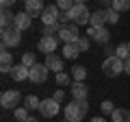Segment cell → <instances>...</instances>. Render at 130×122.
<instances>
[{"mask_svg":"<svg viewBox=\"0 0 130 122\" xmlns=\"http://www.w3.org/2000/svg\"><path fill=\"white\" fill-rule=\"evenodd\" d=\"M89 111L87 100H72L70 105H65V120L70 122H80Z\"/></svg>","mask_w":130,"mask_h":122,"instance_id":"cell-1","label":"cell"},{"mask_svg":"<svg viewBox=\"0 0 130 122\" xmlns=\"http://www.w3.org/2000/svg\"><path fill=\"white\" fill-rule=\"evenodd\" d=\"M102 72L106 76H111V79H115V76H119L121 72H124V61L119 59V57H106L102 63Z\"/></svg>","mask_w":130,"mask_h":122,"instance_id":"cell-2","label":"cell"},{"mask_svg":"<svg viewBox=\"0 0 130 122\" xmlns=\"http://www.w3.org/2000/svg\"><path fill=\"white\" fill-rule=\"evenodd\" d=\"M67 15H70V20L74 24H78V26L91 22V11L87 9V5H74L72 11H67Z\"/></svg>","mask_w":130,"mask_h":122,"instance_id":"cell-3","label":"cell"},{"mask_svg":"<svg viewBox=\"0 0 130 122\" xmlns=\"http://www.w3.org/2000/svg\"><path fill=\"white\" fill-rule=\"evenodd\" d=\"M2 48H13L22 42V31H18L15 26H9V28H2Z\"/></svg>","mask_w":130,"mask_h":122,"instance_id":"cell-4","label":"cell"},{"mask_svg":"<svg viewBox=\"0 0 130 122\" xmlns=\"http://www.w3.org/2000/svg\"><path fill=\"white\" fill-rule=\"evenodd\" d=\"M80 37V33H78V24H63L61 26V31H59V39L63 44H72V42H76V39Z\"/></svg>","mask_w":130,"mask_h":122,"instance_id":"cell-5","label":"cell"},{"mask_svg":"<svg viewBox=\"0 0 130 122\" xmlns=\"http://www.w3.org/2000/svg\"><path fill=\"white\" fill-rule=\"evenodd\" d=\"M20 100H22V94H20L18 89H7V92H2V96H0V105L5 109H18Z\"/></svg>","mask_w":130,"mask_h":122,"instance_id":"cell-6","label":"cell"},{"mask_svg":"<svg viewBox=\"0 0 130 122\" xmlns=\"http://www.w3.org/2000/svg\"><path fill=\"white\" fill-rule=\"evenodd\" d=\"M48 66L46 63H35V66L30 68V81L32 83H37V85H43L48 81Z\"/></svg>","mask_w":130,"mask_h":122,"instance_id":"cell-7","label":"cell"},{"mask_svg":"<svg viewBox=\"0 0 130 122\" xmlns=\"http://www.w3.org/2000/svg\"><path fill=\"white\" fill-rule=\"evenodd\" d=\"M87 35H89V39H93V42H98V44H104V46H106L108 39H111V31H108V28H104V26H100V28L89 26Z\"/></svg>","mask_w":130,"mask_h":122,"instance_id":"cell-8","label":"cell"},{"mask_svg":"<svg viewBox=\"0 0 130 122\" xmlns=\"http://www.w3.org/2000/svg\"><path fill=\"white\" fill-rule=\"evenodd\" d=\"M39 111H41L43 118H54L56 113L61 111V103H56L54 98H46V100H41V105H39Z\"/></svg>","mask_w":130,"mask_h":122,"instance_id":"cell-9","label":"cell"},{"mask_svg":"<svg viewBox=\"0 0 130 122\" xmlns=\"http://www.w3.org/2000/svg\"><path fill=\"white\" fill-rule=\"evenodd\" d=\"M41 22H43V26L61 22V9L56 5H48L46 9H43V13H41Z\"/></svg>","mask_w":130,"mask_h":122,"instance_id":"cell-10","label":"cell"},{"mask_svg":"<svg viewBox=\"0 0 130 122\" xmlns=\"http://www.w3.org/2000/svg\"><path fill=\"white\" fill-rule=\"evenodd\" d=\"M56 46H59V37H50V35H43L37 42L39 52H43V55H52V52L56 50Z\"/></svg>","mask_w":130,"mask_h":122,"instance_id":"cell-11","label":"cell"},{"mask_svg":"<svg viewBox=\"0 0 130 122\" xmlns=\"http://www.w3.org/2000/svg\"><path fill=\"white\" fill-rule=\"evenodd\" d=\"M13 26L18 28V31H28V28L32 26V18L26 13V11H20V13H15Z\"/></svg>","mask_w":130,"mask_h":122,"instance_id":"cell-12","label":"cell"},{"mask_svg":"<svg viewBox=\"0 0 130 122\" xmlns=\"http://www.w3.org/2000/svg\"><path fill=\"white\" fill-rule=\"evenodd\" d=\"M11 76H13V81H26L30 79V68H26L24 63H15L13 68H11Z\"/></svg>","mask_w":130,"mask_h":122,"instance_id":"cell-13","label":"cell"},{"mask_svg":"<svg viewBox=\"0 0 130 122\" xmlns=\"http://www.w3.org/2000/svg\"><path fill=\"white\" fill-rule=\"evenodd\" d=\"M43 9H46V7H43L41 0H26V2H24V11H26L30 18H35V15H41Z\"/></svg>","mask_w":130,"mask_h":122,"instance_id":"cell-14","label":"cell"},{"mask_svg":"<svg viewBox=\"0 0 130 122\" xmlns=\"http://www.w3.org/2000/svg\"><path fill=\"white\" fill-rule=\"evenodd\" d=\"M46 66H48V70H52L54 74H59V72H63V57H59V55H46Z\"/></svg>","mask_w":130,"mask_h":122,"instance_id":"cell-15","label":"cell"},{"mask_svg":"<svg viewBox=\"0 0 130 122\" xmlns=\"http://www.w3.org/2000/svg\"><path fill=\"white\" fill-rule=\"evenodd\" d=\"M70 92H72V96H74V100H87V94H89L87 85H85L83 81H76L70 87Z\"/></svg>","mask_w":130,"mask_h":122,"instance_id":"cell-16","label":"cell"},{"mask_svg":"<svg viewBox=\"0 0 130 122\" xmlns=\"http://www.w3.org/2000/svg\"><path fill=\"white\" fill-rule=\"evenodd\" d=\"M11 52H7V48H2V52H0V72H9L11 74V68H13V63H11Z\"/></svg>","mask_w":130,"mask_h":122,"instance_id":"cell-17","label":"cell"},{"mask_svg":"<svg viewBox=\"0 0 130 122\" xmlns=\"http://www.w3.org/2000/svg\"><path fill=\"white\" fill-rule=\"evenodd\" d=\"M91 26H95V28H100V26H104L106 24V9H98V11H93L91 13Z\"/></svg>","mask_w":130,"mask_h":122,"instance_id":"cell-18","label":"cell"},{"mask_svg":"<svg viewBox=\"0 0 130 122\" xmlns=\"http://www.w3.org/2000/svg\"><path fill=\"white\" fill-rule=\"evenodd\" d=\"M78 55H80V48H78V44H76V42L65 44V46H63V57H65V59H76Z\"/></svg>","mask_w":130,"mask_h":122,"instance_id":"cell-19","label":"cell"},{"mask_svg":"<svg viewBox=\"0 0 130 122\" xmlns=\"http://www.w3.org/2000/svg\"><path fill=\"white\" fill-rule=\"evenodd\" d=\"M115 57H119L121 61L130 59V42H121L119 46L115 48Z\"/></svg>","mask_w":130,"mask_h":122,"instance_id":"cell-20","label":"cell"},{"mask_svg":"<svg viewBox=\"0 0 130 122\" xmlns=\"http://www.w3.org/2000/svg\"><path fill=\"white\" fill-rule=\"evenodd\" d=\"M111 120L113 122H130V111L128 109H115L111 113Z\"/></svg>","mask_w":130,"mask_h":122,"instance_id":"cell-21","label":"cell"},{"mask_svg":"<svg viewBox=\"0 0 130 122\" xmlns=\"http://www.w3.org/2000/svg\"><path fill=\"white\" fill-rule=\"evenodd\" d=\"M13 20H15L13 11H11V9H2V15H0V24H2V28L13 26Z\"/></svg>","mask_w":130,"mask_h":122,"instance_id":"cell-22","label":"cell"},{"mask_svg":"<svg viewBox=\"0 0 130 122\" xmlns=\"http://www.w3.org/2000/svg\"><path fill=\"white\" fill-rule=\"evenodd\" d=\"M39 105H41V100H39L37 96H32V94H28L26 98H24V107H26L28 111H32V109H39Z\"/></svg>","mask_w":130,"mask_h":122,"instance_id":"cell-23","label":"cell"},{"mask_svg":"<svg viewBox=\"0 0 130 122\" xmlns=\"http://www.w3.org/2000/svg\"><path fill=\"white\" fill-rule=\"evenodd\" d=\"M72 76H74V81H83V83H85L87 68H85V66H74V68H72Z\"/></svg>","mask_w":130,"mask_h":122,"instance_id":"cell-24","label":"cell"},{"mask_svg":"<svg viewBox=\"0 0 130 122\" xmlns=\"http://www.w3.org/2000/svg\"><path fill=\"white\" fill-rule=\"evenodd\" d=\"M61 26H63L61 22H56V24H48V26H43V33H41V35H50V37H54V33H59Z\"/></svg>","mask_w":130,"mask_h":122,"instance_id":"cell-25","label":"cell"},{"mask_svg":"<svg viewBox=\"0 0 130 122\" xmlns=\"http://www.w3.org/2000/svg\"><path fill=\"white\" fill-rule=\"evenodd\" d=\"M13 116H15V120H20V122H26L28 118H30V116H28V109H26V107H18V109L13 111Z\"/></svg>","mask_w":130,"mask_h":122,"instance_id":"cell-26","label":"cell"},{"mask_svg":"<svg viewBox=\"0 0 130 122\" xmlns=\"http://www.w3.org/2000/svg\"><path fill=\"white\" fill-rule=\"evenodd\" d=\"M113 9L115 11H128L130 9V0H113Z\"/></svg>","mask_w":130,"mask_h":122,"instance_id":"cell-27","label":"cell"},{"mask_svg":"<svg viewBox=\"0 0 130 122\" xmlns=\"http://www.w3.org/2000/svg\"><path fill=\"white\" fill-rule=\"evenodd\" d=\"M76 2L74 0H56V7H59L63 13H67V11H72V7H74Z\"/></svg>","mask_w":130,"mask_h":122,"instance_id":"cell-28","label":"cell"},{"mask_svg":"<svg viewBox=\"0 0 130 122\" xmlns=\"http://www.w3.org/2000/svg\"><path fill=\"white\" fill-rule=\"evenodd\" d=\"M106 22L108 24H117V22H119V11H115L113 7L106 9Z\"/></svg>","mask_w":130,"mask_h":122,"instance_id":"cell-29","label":"cell"},{"mask_svg":"<svg viewBox=\"0 0 130 122\" xmlns=\"http://www.w3.org/2000/svg\"><path fill=\"white\" fill-rule=\"evenodd\" d=\"M22 63H24L26 68H32L35 63H37V59H35L32 52H24V55H22Z\"/></svg>","mask_w":130,"mask_h":122,"instance_id":"cell-30","label":"cell"},{"mask_svg":"<svg viewBox=\"0 0 130 122\" xmlns=\"http://www.w3.org/2000/svg\"><path fill=\"white\" fill-rule=\"evenodd\" d=\"M56 85H70V74H65V72H59L56 74Z\"/></svg>","mask_w":130,"mask_h":122,"instance_id":"cell-31","label":"cell"},{"mask_svg":"<svg viewBox=\"0 0 130 122\" xmlns=\"http://www.w3.org/2000/svg\"><path fill=\"white\" fill-rule=\"evenodd\" d=\"M76 44H78V48H80V52H85V50H89V37H78V39H76Z\"/></svg>","mask_w":130,"mask_h":122,"instance_id":"cell-32","label":"cell"},{"mask_svg":"<svg viewBox=\"0 0 130 122\" xmlns=\"http://www.w3.org/2000/svg\"><path fill=\"white\" fill-rule=\"evenodd\" d=\"M100 107H102V111H104V113H113V111H115V107H113V103H111V100H104V103L100 105Z\"/></svg>","mask_w":130,"mask_h":122,"instance_id":"cell-33","label":"cell"},{"mask_svg":"<svg viewBox=\"0 0 130 122\" xmlns=\"http://www.w3.org/2000/svg\"><path fill=\"white\" fill-rule=\"evenodd\" d=\"M52 98H54L56 103H63V98H65V92H63V89H59V92H54V96H52Z\"/></svg>","mask_w":130,"mask_h":122,"instance_id":"cell-34","label":"cell"},{"mask_svg":"<svg viewBox=\"0 0 130 122\" xmlns=\"http://www.w3.org/2000/svg\"><path fill=\"white\" fill-rule=\"evenodd\" d=\"M0 5H2V9H9L15 5V0H0Z\"/></svg>","mask_w":130,"mask_h":122,"instance_id":"cell-35","label":"cell"},{"mask_svg":"<svg viewBox=\"0 0 130 122\" xmlns=\"http://www.w3.org/2000/svg\"><path fill=\"white\" fill-rule=\"evenodd\" d=\"M124 72L130 76V59H126V61H124Z\"/></svg>","mask_w":130,"mask_h":122,"instance_id":"cell-36","label":"cell"},{"mask_svg":"<svg viewBox=\"0 0 130 122\" xmlns=\"http://www.w3.org/2000/svg\"><path fill=\"white\" fill-rule=\"evenodd\" d=\"M100 5H104L106 9H111V7H113V0H100Z\"/></svg>","mask_w":130,"mask_h":122,"instance_id":"cell-37","label":"cell"},{"mask_svg":"<svg viewBox=\"0 0 130 122\" xmlns=\"http://www.w3.org/2000/svg\"><path fill=\"white\" fill-rule=\"evenodd\" d=\"M91 122H106V120H104V118H100V116H98V118H93Z\"/></svg>","mask_w":130,"mask_h":122,"instance_id":"cell-38","label":"cell"},{"mask_svg":"<svg viewBox=\"0 0 130 122\" xmlns=\"http://www.w3.org/2000/svg\"><path fill=\"white\" fill-rule=\"evenodd\" d=\"M76 5H87V0H74Z\"/></svg>","mask_w":130,"mask_h":122,"instance_id":"cell-39","label":"cell"},{"mask_svg":"<svg viewBox=\"0 0 130 122\" xmlns=\"http://www.w3.org/2000/svg\"><path fill=\"white\" fill-rule=\"evenodd\" d=\"M26 122H39V120H37V118H32V116H30V118H28Z\"/></svg>","mask_w":130,"mask_h":122,"instance_id":"cell-40","label":"cell"},{"mask_svg":"<svg viewBox=\"0 0 130 122\" xmlns=\"http://www.w3.org/2000/svg\"><path fill=\"white\" fill-rule=\"evenodd\" d=\"M63 122H70V120H63Z\"/></svg>","mask_w":130,"mask_h":122,"instance_id":"cell-41","label":"cell"}]
</instances>
